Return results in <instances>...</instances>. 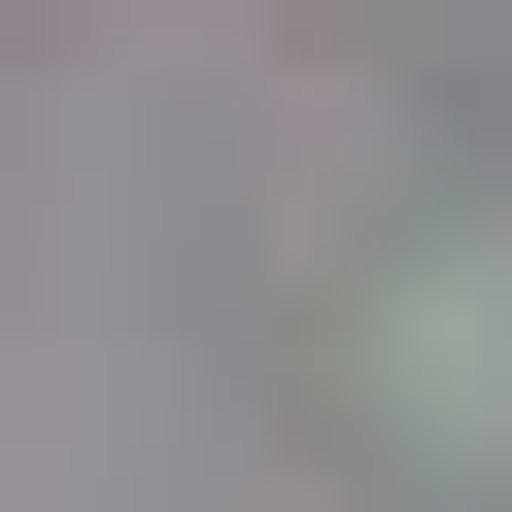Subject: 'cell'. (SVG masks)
<instances>
[{
    "label": "cell",
    "mask_w": 512,
    "mask_h": 512,
    "mask_svg": "<svg viewBox=\"0 0 512 512\" xmlns=\"http://www.w3.org/2000/svg\"><path fill=\"white\" fill-rule=\"evenodd\" d=\"M376 444H512V239H444L376 308Z\"/></svg>",
    "instance_id": "cell-1"
}]
</instances>
